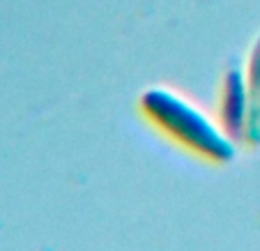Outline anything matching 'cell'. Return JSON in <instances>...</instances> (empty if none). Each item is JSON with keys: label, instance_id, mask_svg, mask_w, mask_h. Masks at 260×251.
I'll use <instances>...</instances> for the list:
<instances>
[{"label": "cell", "instance_id": "6da1fadb", "mask_svg": "<svg viewBox=\"0 0 260 251\" xmlns=\"http://www.w3.org/2000/svg\"><path fill=\"white\" fill-rule=\"evenodd\" d=\"M141 111L164 136L214 164L233 162L237 141L223 124L168 88H150L141 95Z\"/></svg>", "mask_w": 260, "mask_h": 251}, {"label": "cell", "instance_id": "7a4b0ae2", "mask_svg": "<svg viewBox=\"0 0 260 251\" xmlns=\"http://www.w3.org/2000/svg\"><path fill=\"white\" fill-rule=\"evenodd\" d=\"M249 90L242 67H233L221 81L219 92V122L235 141H244L249 127Z\"/></svg>", "mask_w": 260, "mask_h": 251}, {"label": "cell", "instance_id": "3957f363", "mask_svg": "<svg viewBox=\"0 0 260 251\" xmlns=\"http://www.w3.org/2000/svg\"><path fill=\"white\" fill-rule=\"evenodd\" d=\"M246 90H249V127L246 138L249 145H260V37L255 40L249 55V65L244 69Z\"/></svg>", "mask_w": 260, "mask_h": 251}]
</instances>
